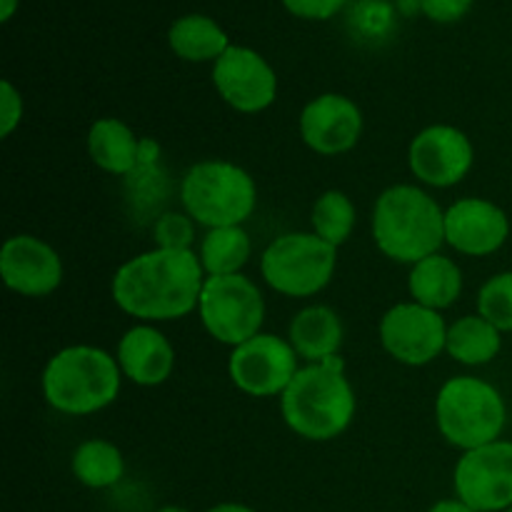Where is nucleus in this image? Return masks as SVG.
Masks as SVG:
<instances>
[{
  "instance_id": "nucleus-1",
  "label": "nucleus",
  "mask_w": 512,
  "mask_h": 512,
  "mask_svg": "<svg viewBox=\"0 0 512 512\" xmlns=\"http://www.w3.org/2000/svg\"><path fill=\"white\" fill-rule=\"evenodd\" d=\"M205 278L195 250L155 248L120 265L110 293L123 313L145 323H168L198 310Z\"/></svg>"
},
{
  "instance_id": "nucleus-2",
  "label": "nucleus",
  "mask_w": 512,
  "mask_h": 512,
  "mask_svg": "<svg viewBox=\"0 0 512 512\" xmlns=\"http://www.w3.org/2000/svg\"><path fill=\"white\" fill-rule=\"evenodd\" d=\"M355 408L358 403L353 385L345 378L340 355L300 368L288 390L280 395L285 425L310 443L340 438L353 423Z\"/></svg>"
},
{
  "instance_id": "nucleus-3",
  "label": "nucleus",
  "mask_w": 512,
  "mask_h": 512,
  "mask_svg": "<svg viewBox=\"0 0 512 512\" xmlns=\"http://www.w3.org/2000/svg\"><path fill=\"white\" fill-rule=\"evenodd\" d=\"M370 225L378 250L395 263L415 265L440 253L445 243V210L418 185L383 190Z\"/></svg>"
},
{
  "instance_id": "nucleus-4",
  "label": "nucleus",
  "mask_w": 512,
  "mask_h": 512,
  "mask_svg": "<svg viewBox=\"0 0 512 512\" xmlns=\"http://www.w3.org/2000/svg\"><path fill=\"white\" fill-rule=\"evenodd\" d=\"M120 380L123 370L113 355L93 345H70L48 360L40 388L50 408L83 418L115 403Z\"/></svg>"
},
{
  "instance_id": "nucleus-5",
  "label": "nucleus",
  "mask_w": 512,
  "mask_h": 512,
  "mask_svg": "<svg viewBox=\"0 0 512 512\" xmlns=\"http://www.w3.org/2000/svg\"><path fill=\"white\" fill-rule=\"evenodd\" d=\"M440 435L463 453L495 443L508 425V405L500 390L475 375H455L435 398Z\"/></svg>"
},
{
  "instance_id": "nucleus-6",
  "label": "nucleus",
  "mask_w": 512,
  "mask_h": 512,
  "mask_svg": "<svg viewBox=\"0 0 512 512\" xmlns=\"http://www.w3.org/2000/svg\"><path fill=\"white\" fill-rule=\"evenodd\" d=\"M185 215L203 228L243 225L258 205V188L250 173L228 160L195 163L180 183Z\"/></svg>"
},
{
  "instance_id": "nucleus-7",
  "label": "nucleus",
  "mask_w": 512,
  "mask_h": 512,
  "mask_svg": "<svg viewBox=\"0 0 512 512\" xmlns=\"http://www.w3.org/2000/svg\"><path fill=\"white\" fill-rule=\"evenodd\" d=\"M338 265V248L315 233H285L260 258L263 280L285 298H310L328 288Z\"/></svg>"
},
{
  "instance_id": "nucleus-8",
  "label": "nucleus",
  "mask_w": 512,
  "mask_h": 512,
  "mask_svg": "<svg viewBox=\"0 0 512 512\" xmlns=\"http://www.w3.org/2000/svg\"><path fill=\"white\" fill-rule=\"evenodd\" d=\"M198 315L208 335L218 343L238 348L263 333L265 298L258 285L243 273L205 278Z\"/></svg>"
},
{
  "instance_id": "nucleus-9",
  "label": "nucleus",
  "mask_w": 512,
  "mask_h": 512,
  "mask_svg": "<svg viewBox=\"0 0 512 512\" xmlns=\"http://www.w3.org/2000/svg\"><path fill=\"white\" fill-rule=\"evenodd\" d=\"M298 353L290 340L273 333H258L233 348L228 373L235 388L250 398H275L288 390L298 373Z\"/></svg>"
},
{
  "instance_id": "nucleus-10",
  "label": "nucleus",
  "mask_w": 512,
  "mask_h": 512,
  "mask_svg": "<svg viewBox=\"0 0 512 512\" xmlns=\"http://www.w3.org/2000/svg\"><path fill=\"white\" fill-rule=\"evenodd\" d=\"M458 500L478 512H505L512 508V440H495L463 453L455 465Z\"/></svg>"
},
{
  "instance_id": "nucleus-11",
  "label": "nucleus",
  "mask_w": 512,
  "mask_h": 512,
  "mask_svg": "<svg viewBox=\"0 0 512 512\" xmlns=\"http://www.w3.org/2000/svg\"><path fill=\"white\" fill-rule=\"evenodd\" d=\"M380 345L398 363L423 368L448 345V325L438 310L398 303L380 318Z\"/></svg>"
},
{
  "instance_id": "nucleus-12",
  "label": "nucleus",
  "mask_w": 512,
  "mask_h": 512,
  "mask_svg": "<svg viewBox=\"0 0 512 512\" xmlns=\"http://www.w3.org/2000/svg\"><path fill=\"white\" fill-rule=\"evenodd\" d=\"M213 85L220 98L245 115L263 113L278 98V75L253 48L230 45L213 63Z\"/></svg>"
},
{
  "instance_id": "nucleus-13",
  "label": "nucleus",
  "mask_w": 512,
  "mask_h": 512,
  "mask_svg": "<svg viewBox=\"0 0 512 512\" xmlns=\"http://www.w3.org/2000/svg\"><path fill=\"white\" fill-rule=\"evenodd\" d=\"M473 163V143L455 125H428L408 148L410 173L430 188H453L463 183Z\"/></svg>"
},
{
  "instance_id": "nucleus-14",
  "label": "nucleus",
  "mask_w": 512,
  "mask_h": 512,
  "mask_svg": "<svg viewBox=\"0 0 512 512\" xmlns=\"http://www.w3.org/2000/svg\"><path fill=\"white\" fill-rule=\"evenodd\" d=\"M0 275L8 290L23 298H45L63 283L58 250L35 235H13L0 250Z\"/></svg>"
},
{
  "instance_id": "nucleus-15",
  "label": "nucleus",
  "mask_w": 512,
  "mask_h": 512,
  "mask_svg": "<svg viewBox=\"0 0 512 512\" xmlns=\"http://www.w3.org/2000/svg\"><path fill=\"white\" fill-rule=\"evenodd\" d=\"M300 138L318 155H343L363 138V110L340 93H323L300 113Z\"/></svg>"
},
{
  "instance_id": "nucleus-16",
  "label": "nucleus",
  "mask_w": 512,
  "mask_h": 512,
  "mask_svg": "<svg viewBox=\"0 0 512 512\" xmlns=\"http://www.w3.org/2000/svg\"><path fill=\"white\" fill-rule=\"evenodd\" d=\"M510 218L485 198H463L445 210V243L468 258L493 255L508 243Z\"/></svg>"
},
{
  "instance_id": "nucleus-17",
  "label": "nucleus",
  "mask_w": 512,
  "mask_h": 512,
  "mask_svg": "<svg viewBox=\"0 0 512 512\" xmlns=\"http://www.w3.org/2000/svg\"><path fill=\"white\" fill-rule=\"evenodd\" d=\"M115 360L123 370V378H128L130 383L140 388H155L173 375L175 350L158 328L135 325L120 338Z\"/></svg>"
},
{
  "instance_id": "nucleus-18",
  "label": "nucleus",
  "mask_w": 512,
  "mask_h": 512,
  "mask_svg": "<svg viewBox=\"0 0 512 512\" xmlns=\"http://www.w3.org/2000/svg\"><path fill=\"white\" fill-rule=\"evenodd\" d=\"M343 323L340 315L328 305H308L293 318L288 330V340L295 348L298 358L308 363H323V360L340 355L343 348Z\"/></svg>"
},
{
  "instance_id": "nucleus-19",
  "label": "nucleus",
  "mask_w": 512,
  "mask_h": 512,
  "mask_svg": "<svg viewBox=\"0 0 512 512\" xmlns=\"http://www.w3.org/2000/svg\"><path fill=\"white\" fill-rule=\"evenodd\" d=\"M408 290L413 303L430 310H445L455 305L463 293V270L453 258L435 253L413 265L408 275Z\"/></svg>"
},
{
  "instance_id": "nucleus-20",
  "label": "nucleus",
  "mask_w": 512,
  "mask_h": 512,
  "mask_svg": "<svg viewBox=\"0 0 512 512\" xmlns=\"http://www.w3.org/2000/svg\"><path fill=\"white\" fill-rule=\"evenodd\" d=\"M88 155L110 175H128L143 160V145L120 118H100L88 130Z\"/></svg>"
},
{
  "instance_id": "nucleus-21",
  "label": "nucleus",
  "mask_w": 512,
  "mask_h": 512,
  "mask_svg": "<svg viewBox=\"0 0 512 512\" xmlns=\"http://www.w3.org/2000/svg\"><path fill=\"white\" fill-rule=\"evenodd\" d=\"M168 43L188 63H215L230 48L228 33L208 15H183L168 30Z\"/></svg>"
},
{
  "instance_id": "nucleus-22",
  "label": "nucleus",
  "mask_w": 512,
  "mask_h": 512,
  "mask_svg": "<svg viewBox=\"0 0 512 512\" xmlns=\"http://www.w3.org/2000/svg\"><path fill=\"white\" fill-rule=\"evenodd\" d=\"M500 348H503V333L483 315H463L453 325H448L445 353L455 363L470 365V368L488 365L498 358Z\"/></svg>"
},
{
  "instance_id": "nucleus-23",
  "label": "nucleus",
  "mask_w": 512,
  "mask_h": 512,
  "mask_svg": "<svg viewBox=\"0 0 512 512\" xmlns=\"http://www.w3.org/2000/svg\"><path fill=\"white\" fill-rule=\"evenodd\" d=\"M70 470L85 488H113L125 475V458L118 445L93 438L75 448L73 458H70Z\"/></svg>"
},
{
  "instance_id": "nucleus-24",
  "label": "nucleus",
  "mask_w": 512,
  "mask_h": 512,
  "mask_svg": "<svg viewBox=\"0 0 512 512\" xmlns=\"http://www.w3.org/2000/svg\"><path fill=\"white\" fill-rule=\"evenodd\" d=\"M250 253H253V243H250V235L245 233L243 225L208 230L198 248L200 265H203L208 278L238 275L250 260Z\"/></svg>"
},
{
  "instance_id": "nucleus-25",
  "label": "nucleus",
  "mask_w": 512,
  "mask_h": 512,
  "mask_svg": "<svg viewBox=\"0 0 512 512\" xmlns=\"http://www.w3.org/2000/svg\"><path fill=\"white\" fill-rule=\"evenodd\" d=\"M355 205L343 190H325L313 205V213H310V223H313V233L318 238H323L325 243L345 245L350 240L355 230Z\"/></svg>"
},
{
  "instance_id": "nucleus-26",
  "label": "nucleus",
  "mask_w": 512,
  "mask_h": 512,
  "mask_svg": "<svg viewBox=\"0 0 512 512\" xmlns=\"http://www.w3.org/2000/svg\"><path fill=\"white\" fill-rule=\"evenodd\" d=\"M478 315L500 333H512V270L485 280L478 293Z\"/></svg>"
},
{
  "instance_id": "nucleus-27",
  "label": "nucleus",
  "mask_w": 512,
  "mask_h": 512,
  "mask_svg": "<svg viewBox=\"0 0 512 512\" xmlns=\"http://www.w3.org/2000/svg\"><path fill=\"white\" fill-rule=\"evenodd\" d=\"M195 220L190 215L165 213L155 223V243L165 250H193Z\"/></svg>"
},
{
  "instance_id": "nucleus-28",
  "label": "nucleus",
  "mask_w": 512,
  "mask_h": 512,
  "mask_svg": "<svg viewBox=\"0 0 512 512\" xmlns=\"http://www.w3.org/2000/svg\"><path fill=\"white\" fill-rule=\"evenodd\" d=\"M23 120V95L10 80L0 83V135L10 138Z\"/></svg>"
},
{
  "instance_id": "nucleus-29",
  "label": "nucleus",
  "mask_w": 512,
  "mask_h": 512,
  "mask_svg": "<svg viewBox=\"0 0 512 512\" xmlns=\"http://www.w3.org/2000/svg\"><path fill=\"white\" fill-rule=\"evenodd\" d=\"M348 0H283L288 13L303 20H330L345 8Z\"/></svg>"
},
{
  "instance_id": "nucleus-30",
  "label": "nucleus",
  "mask_w": 512,
  "mask_h": 512,
  "mask_svg": "<svg viewBox=\"0 0 512 512\" xmlns=\"http://www.w3.org/2000/svg\"><path fill=\"white\" fill-rule=\"evenodd\" d=\"M418 8L433 23H458L470 13L473 0H420Z\"/></svg>"
},
{
  "instance_id": "nucleus-31",
  "label": "nucleus",
  "mask_w": 512,
  "mask_h": 512,
  "mask_svg": "<svg viewBox=\"0 0 512 512\" xmlns=\"http://www.w3.org/2000/svg\"><path fill=\"white\" fill-rule=\"evenodd\" d=\"M355 18H358V28L378 33L390 23L393 13H390V5L385 0H360L355 5Z\"/></svg>"
},
{
  "instance_id": "nucleus-32",
  "label": "nucleus",
  "mask_w": 512,
  "mask_h": 512,
  "mask_svg": "<svg viewBox=\"0 0 512 512\" xmlns=\"http://www.w3.org/2000/svg\"><path fill=\"white\" fill-rule=\"evenodd\" d=\"M430 512H478L473 510L470 505H465L463 500H440V503H435L433 508H430Z\"/></svg>"
},
{
  "instance_id": "nucleus-33",
  "label": "nucleus",
  "mask_w": 512,
  "mask_h": 512,
  "mask_svg": "<svg viewBox=\"0 0 512 512\" xmlns=\"http://www.w3.org/2000/svg\"><path fill=\"white\" fill-rule=\"evenodd\" d=\"M20 0H0V20L3 23H8L10 18H13V13L18 10Z\"/></svg>"
},
{
  "instance_id": "nucleus-34",
  "label": "nucleus",
  "mask_w": 512,
  "mask_h": 512,
  "mask_svg": "<svg viewBox=\"0 0 512 512\" xmlns=\"http://www.w3.org/2000/svg\"><path fill=\"white\" fill-rule=\"evenodd\" d=\"M208 512H255V510L248 508V505H240V503H220V505H215V508H210Z\"/></svg>"
},
{
  "instance_id": "nucleus-35",
  "label": "nucleus",
  "mask_w": 512,
  "mask_h": 512,
  "mask_svg": "<svg viewBox=\"0 0 512 512\" xmlns=\"http://www.w3.org/2000/svg\"><path fill=\"white\" fill-rule=\"evenodd\" d=\"M158 512H190V510H185V508H178V505H165V508H160Z\"/></svg>"
},
{
  "instance_id": "nucleus-36",
  "label": "nucleus",
  "mask_w": 512,
  "mask_h": 512,
  "mask_svg": "<svg viewBox=\"0 0 512 512\" xmlns=\"http://www.w3.org/2000/svg\"><path fill=\"white\" fill-rule=\"evenodd\" d=\"M505 512H512V508H510V510H505Z\"/></svg>"
}]
</instances>
